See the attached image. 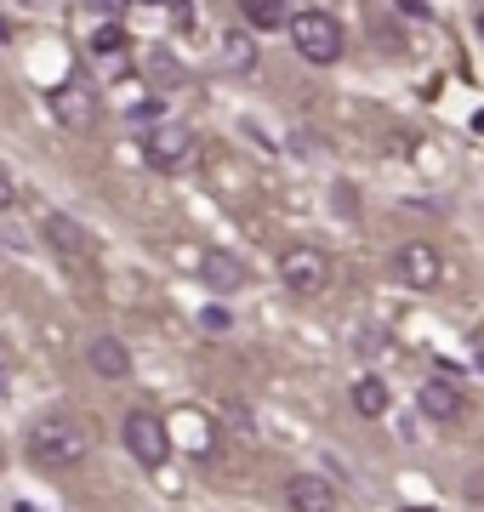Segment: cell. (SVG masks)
Returning a JSON list of instances; mask_svg holds the SVG:
<instances>
[{"label":"cell","instance_id":"cell-3","mask_svg":"<svg viewBox=\"0 0 484 512\" xmlns=\"http://www.w3.org/2000/svg\"><path fill=\"white\" fill-rule=\"evenodd\" d=\"M120 444H126V456L137 461V467H149V473L171 461V433H166V421L154 416V410H126Z\"/></svg>","mask_w":484,"mask_h":512},{"label":"cell","instance_id":"cell-24","mask_svg":"<svg viewBox=\"0 0 484 512\" xmlns=\"http://www.w3.org/2000/svg\"><path fill=\"white\" fill-rule=\"evenodd\" d=\"M479 35H484V12H479Z\"/></svg>","mask_w":484,"mask_h":512},{"label":"cell","instance_id":"cell-20","mask_svg":"<svg viewBox=\"0 0 484 512\" xmlns=\"http://www.w3.org/2000/svg\"><path fill=\"white\" fill-rule=\"evenodd\" d=\"M149 6H166L177 23H194V6H188V0H149Z\"/></svg>","mask_w":484,"mask_h":512},{"label":"cell","instance_id":"cell-21","mask_svg":"<svg viewBox=\"0 0 484 512\" xmlns=\"http://www.w3.org/2000/svg\"><path fill=\"white\" fill-rule=\"evenodd\" d=\"M23 6H29V12H46V6H57V0H23Z\"/></svg>","mask_w":484,"mask_h":512},{"label":"cell","instance_id":"cell-19","mask_svg":"<svg viewBox=\"0 0 484 512\" xmlns=\"http://www.w3.org/2000/svg\"><path fill=\"white\" fill-rule=\"evenodd\" d=\"M18 183H12V171H0V217H6V211H18Z\"/></svg>","mask_w":484,"mask_h":512},{"label":"cell","instance_id":"cell-15","mask_svg":"<svg viewBox=\"0 0 484 512\" xmlns=\"http://www.w3.org/2000/svg\"><path fill=\"white\" fill-rule=\"evenodd\" d=\"M92 57L120 63V57H126V29H120V23H97L92 29Z\"/></svg>","mask_w":484,"mask_h":512},{"label":"cell","instance_id":"cell-17","mask_svg":"<svg viewBox=\"0 0 484 512\" xmlns=\"http://www.w3.org/2000/svg\"><path fill=\"white\" fill-rule=\"evenodd\" d=\"M200 330H205V336H228V330H234V319H228V308H205L200 313Z\"/></svg>","mask_w":484,"mask_h":512},{"label":"cell","instance_id":"cell-25","mask_svg":"<svg viewBox=\"0 0 484 512\" xmlns=\"http://www.w3.org/2000/svg\"><path fill=\"white\" fill-rule=\"evenodd\" d=\"M479 370H484V348H479Z\"/></svg>","mask_w":484,"mask_h":512},{"label":"cell","instance_id":"cell-4","mask_svg":"<svg viewBox=\"0 0 484 512\" xmlns=\"http://www.w3.org/2000/svg\"><path fill=\"white\" fill-rule=\"evenodd\" d=\"M280 285L302 302H314V296L331 291V256L319 251V245H291L280 256Z\"/></svg>","mask_w":484,"mask_h":512},{"label":"cell","instance_id":"cell-11","mask_svg":"<svg viewBox=\"0 0 484 512\" xmlns=\"http://www.w3.org/2000/svg\"><path fill=\"white\" fill-rule=\"evenodd\" d=\"M86 365H92L103 382H126V376H131V348L120 342V336H109V330H103V336H92V342H86Z\"/></svg>","mask_w":484,"mask_h":512},{"label":"cell","instance_id":"cell-9","mask_svg":"<svg viewBox=\"0 0 484 512\" xmlns=\"http://www.w3.org/2000/svg\"><path fill=\"white\" fill-rule=\"evenodd\" d=\"M285 507L291 512H336V484L325 473H291L285 478Z\"/></svg>","mask_w":484,"mask_h":512},{"label":"cell","instance_id":"cell-5","mask_svg":"<svg viewBox=\"0 0 484 512\" xmlns=\"http://www.w3.org/2000/svg\"><path fill=\"white\" fill-rule=\"evenodd\" d=\"M388 274L405 285V291H433L439 279H445V256L433 251L428 239H405L399 251H393V262H388Z\"/></svg>","mask_w":484,"mask_h":512},{"label":"cell","instance_id":"cell-18","mask_svg":"<svg viewBox=\"0 0 484 512\" xmlns=\"http://www.w3.org/2000/svg\"><path fill=\"white\" fill-rule=\"evenodd\" d=\"M160 97H143V103H131V126H154V120H160Z\"/></svg>","mask_w":484,"mask_h":512},{"label":"cell","instance_id":"cell-26","mask_svg":"<svg viewBox=\"0 0 484 512\" xmlns=\"http://www.w3.org/2000/svg\"><path fill=\"white\" fill-rule=\"evenodd\" d=\"M0 393H6V376H0Z\"/></svg>","mask_w":484,"mask_h":512},{"label":"cell","instance_id":"cell-6","mask_svg":"<svg viewBox=\"0 0 484 512\" xmlns=\"http://www.w3.org/2000/svg\"><path fill=\"white\" fill-rule=\"evenodd\" d=\"M40 239H46V251H57L63 262H75V268H92V234L80 228L75 217H63V211H46L40 217Z\"/></svg>","mask_w":484,"mask_h":512},{"label":"cell","instance_id":"cell-23","mask_svg":"<svg viewBox=\"0 0 484 512\" xmlns=\"http://www.w3.org/2000/svg\"><path fill=\"white\" fill-rule=\"evenodd\" d=\"M405 512H433V507H405Z\"/></svg>","mask_w":484,"mask_h":512},{"label":"cell","instance_id":"cell-13","mask_svg":"<svg viewBox=\"0 0 484 512\" xmlns=\"http://www.w3.org/2000/svg\"><path fill=\"white\" fill-rule=\"evenodd\" d=\"M354 410L365 421H382L388 416V382H382V376H359L354 382Z\"/></svg>","mask_w":484,"mask_h":512},{"label":"cell","instance_id":"cell-12","mask_svg":"<svg viewBox=\"0 0 484 512\" xmlns=\"http://www.w3.org/2000/svg\"><path fill=\"white\" fill-rule=\"evenodd\" d=\"M200 274H205L211 291H240V285H245V262H240V256H228V251H205Z\"/></svg>","mask_w":484,"mask_h":512},{"label":"cell","instance_id":"cell-7","mask_svg":"<svg viewBox=\"0 0 484 512\" xmlns=\"http://www.w3.org/2000/svg\"><path fill=\"white\" fill-rule=\"evenodd\" d=\"M194 131L188 126H154L149 137H143V160L154 165V171H183L188 160H194Z\"/></svg>","mask_w":484,"mask_h":512},{"label":"cell","instance_id":"cell-14","mask_svg":"<svg viewBox=\"0 0 484 512\" xmlns=\"http://www.w3.org/2000/svg\"><path fill=\"white\" fill-rule=\"evenodd\" d=\"M240 12L251 29H280L291 23V0H240Z\"/></svg>","mask_w":484,"mask_h":512},{"label":"cell","instance_id":"cell-1","mask_svg":"<svg viewBox=\"0 0 484 512\" xmlns=\"http://www.w3.org/2000/svg\"><path fill=\"white\" fill-rule=\"evenodd\" d=\"M29 461L35 467H52V473H69V467H80V461L92 456V427L80 416H69V410H52V416H40L35 427H29Z\"/></svg>","mask_w":484,"mask_h":512},{"label":"cell","instance_id":"cell-8","mask_svg":"<svg viewBox=\"0 0 484 512\" xmlns=\"http://www.w3.org/2000/svg\"><path fill=\"white\" fill-rule=\"evenodd\" d=\"M52 120L63 131H92V120H97V92H86V86H80V80H63V86H57L52 92Z\"/></svg>","mask_w":484,"mask_h":512},{"label":"cell","instance_id":"cell-22","mask_svg":"<svg viewBox=\"0 0 484 512\" xmlns=\"http://www.w3.org/2000/svg\"><path fill=\"white\" fill-rule=\"evenodd\" d=\"M92 6H103V12H120V0H92Z\"/></svg>","mask_w":484,"mask_h":512},{"label":"cell","instance_id":"cell-16","mask_svg":"<svg viewBox=\"0 0 484 512\" xmlns=\"http://www.w3.org/2000/svg\"><path fill=\"white\" fill-rule=\"evenodd\" d=\"M223 63H228V69H251V63H257V46H251V35H228V40H223Z\"/></svg>","mask_w":484,"mask_h":512},{"label":"cell","instance_id":"cell-2","mask_svg":"<svg viewBox=\"0 0 484 512\" xmlns=\"http://www.w3.org/2000/svg\"><path fill=\"white\" fill-rule=\"evenodd\" d=\"M291 46H297V57H308V63H319V69H331L336 57L348 52V35H342V23L325 12V6H308V12H291Z\"/></svg>","mask_w":484,"mask_h":512},{"label":"cell","instance_id":"cell-10","mask_svg":"<svg viewBox=\"0 0 484 512\" xmlns=\"http://www.w3.org/2000/svg\"><path fill=\"white\" fill-rule=\"evenodd\" d=\"M416 404H422V416H428V421H439V427H450V421H462V416H467L462 387H450L445 376H433V382H422Z\"/></svg>","mask_w":484,"mask_h":512}]
</instances>
